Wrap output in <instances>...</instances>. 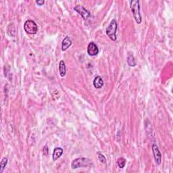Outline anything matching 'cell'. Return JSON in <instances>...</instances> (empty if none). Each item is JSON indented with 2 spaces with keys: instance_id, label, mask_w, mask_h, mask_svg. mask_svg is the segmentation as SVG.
Returning a JSON list of instances; mask_svg holds the SVG:
<instances>
[{
  "instance_id": "cell-1",
  "label": "cell",
  "mask_w": 173,
  "mask_h": 173,
  "mask_svg": "<svg viewBox=\"0 0 173 173\" xmlns=\"http://www.w3.org/2000/svg\"><path fill=\"white\" fill-rule=\"evenodd\" d=\"M130 3H131L130 6H131V12L133 13L135 21L137 24H141L142 22V18L140 13L139 1L138 0H132Z\"/></svg>"
},
{
  "instance_id": "cell-2",
  "label": "cell",
  "mask_w": 173,
  "mask_h": 173,
  "mask_svg": "<svg viewBox=\"0 0 173 173\" xmlns=\"http://www.w3.org/2000/svg\"><path fill=\"white\" fill-rule=\"evenodd\" d=\"M92 164V161L89 158H78L72 161L71 167L72 169H76L80 168V167H86L89 166Z\"/></svg>"
},
{
  "instance_id": "cell-3",
  "label": "cell",
  "mask_w": 173,
  "mask_h": 173,
  "mask_svg": "<svg viewBox=\"0 0 173 173\" xmlns=\"http://www.w3.org/2000/svg\"><path fill=\"white\" fill-rule=\"evenodd\" d=\"M117 22L115 20H112L110 24H109L108 28L106 29V34L109 38L112 41H115L116 40V31H117Z\"/></svg>"
},
{
  "instance_id": "cell-4",
  "label": "cell",
  "mask_w": 173,
  "mask_h": 173,
  "mask_svg": "<svg viewBox=\"0 0 173 173\" xmlns=\"http://www.w3.org/2000/svg\"><path fill=\"white\" fill-rule=\"evenodd\" d=\"M24 29L26 33L30 35H35L38 31L37 24L32 20H28L24 24Z\"/></svg>"
},
{
  "instance_id": "cell-5",
  "label": "cell",
  "mask_w": 173,
  "mask_h": 173,
  "mask_svg": "<svg viewBox=\"0 0 173 173\" xmlns=\"http://www.w3.org/2000/svg\"><path fill=\"white\" fill-rule=\"evenodd\" d=\"M74 10L76 11V12H78V14L81 15L82 18H83L84 20H86L88 18H89L90 16H91V14H90L89 11L86 10L82 5H76V6H75L74 7Z\"/></svg>"
},
{
  "instance_id": "cell-6",
  "label": "cell",
  "mask_w": 173,
  "mask_h": 173,
  "mask_svg": "<svg viewBox=\"0 0 173 173\" xmlns=\"http://www.w3.org/2000/svg\"><path fill=\"white\" fill-rule=\"evenodd\" d=\"M99 53L98 47L95 43L91 42L88 45L87 47V54L90 56H95Z\"/></svg>"
},
{
  "instance_id": "cell-7",
  "label": "cell",
  "mask_w": 173,
  "mask_h": 173,
  "mask_svg": "<svg viewBox=\"0 0 173 173\" xmlns=\"http://www.w3.org/2000/svg\"><path fill=\"white\" fill-rule=\"evenodd\" d=\"M152 152H153V154L154 158H155L156 162L158 164H160L162 162V155L158 148V146L156 144L152 145Z\"/></svg>"
},
{
  "instance_id": "cell-8",
  "label": "cell",
  "mask_w": 173,
  "mask_h": 173,
  "mask_svg": "<svg viewBox=\"0 0 173 173\" xmlns=\"http://www.w3.org/2000/svg\"><path fill=\"white\" fill-rule=\"evenodd\" d=\"M71 45H72V41L70 40L68 37H66L63 39L62 43V50L64 52L69 47L71 46Z\"/></svg>"
},
{
  "instance_id": "cell-9",
  "label": "cell",
  "mask_w": 173,
  "mask_h": 173,
  "mask_svg": "<svg viewBox=\"0 0 173 173\" xmlns=\"http://www.w3.org/2000/svg\"><path fill=\"white\" fill-rule=\"evenodd\" d=\"M93 85L96 89H101L103 85V80L100 76H97L93 80Z\"/></svg>"
},
{
  "instance_id": "cell-10",
  "label": "cell",
  "mask_w": 173,
  "mask_h": 173,
  "mask_svg": "<svg viewBox=\"0 0 173 173\" xmlns=\"http://www.w3.org/2000/svg\"><path fill=\"white\" fill-rule=\"evenodd\" d=\"M63 154V150L61 148H56L54 149L53 152V160H57L58 158H60Z\"/></svg>"
},
{
  "instance_id": "cell-11",
  "label": "cell",
  "mask_w": 173,
  "mask_h": 173,
  "mask_svg": "<svg viewBox=\"0 0 173 173\" xmlns=\"http://www.w3.org/2000/svg\"><path fill=\"white\" fill-rule=\"evenodd\" d=\"M127 63L130 66L134 67L137 65L136 60L132 54H129L127 56Z\"/></svg>"
},
{
  "instance_id": "cell-12",
  "label": "cell",
  "mask_w": 173,
  "mask_h": 173,
  "mask_svg": "<svg viewBox=\"0 0 173 173\" xmlns=\"http://www.w3.org/2000/svg\"><path fill=\"white\" fill-rule=\"evenodd\" d=\"M66 68L64 62L63 60H61L59 64V72L60 76L62 77H64L66 75Z\"/></svg>"
},
{
  "instance_id": "cell-13",
  "label": "cell",
  "mask_w": 173,
  "mask_h": 173,
  "mask_svg": "<svg viewBox=\"0 0 173 173\" xmlns=\"http://www.w3.org/2000/svg\"><path fill=\"white\" fill-rule=\"evenodd\" d=\"M7 34H8L9 36L10 37H14L15 34H16V29H15V27L14 26V24H10L7 27Z\"/></svg>"
},
{
  "instance_id": "cell-14",
  "label": "cell",
  "mask_w": 173,
  "mask_h": 173,
  "mask_svg": "<svg viewBox=\"0 0 173 173\" xmlns=\"http://www.w3.org/2000/svg\"><path fill=\"white\" fill-rule=\"evenodd\" d=\"M7 164V158H3L1 160V163H0V173H2L4 170V169L6 166Z\"/></svg>"
},
{
  "instance_id": "cell-15",
  "label": "cell",
  "mask_w": 173,
  "mask_h": 173,
  "mask_svg": "<svg viewBox=\"0 0 173 173\" xmlns=\"http://www.w3.org/2000/svg\"><path fill=\"white\" fill-rule=\"evenodd\" d=\"M117 164L120 168H123L126 164V160L123 158H120L117 160Z\"/></svg>"
},
{
  "instance_id": "cell-16",
  "label": "cell",
  "mask_w": 173,
  "mask_h": 173,
  "mask_svg": "<svg viewBox=\"0 0 173 173\" xmlns=\"http://www.w3.org/2000/svg\"><path fill=\"white\" fill-rule=\"evenodd\" d=\"M99 160H100L101 162H102V163H106V158H105L104 156H103L102 154H99Z\"/></svg>"
},
{
  "instance_id": "cell-17",
  "label": "cell",
  "mask_w": 173,
  "mask_h": 173,
  "mask_svg": "<svg viewBox=\"0 0 173 173\" xmlns=\"http://www.w3.org/2000/svg\"><path fill=\"white\" fill-rule=\"evenodd\" d=\"M43 154L44 155H47L48 153V148L47 146H45L44 148H43Z\"/></svg>"
},
{
  "instance_id": "cell-18",
  "label": "cell",
  "mask_w": 173,
  "mask_h": 173,
  "mask_svg": "<svg viewBox=\"0 0 173 173\" xmlns=\"http://www.w3.org/2000/svg\"><path fill=\"white\" fill-rule=\"evenodd\" d=\"M45 1L43 0H39V1H36V3L38 4L39 5H43L44 4Z\"/></svg>"
}]
</instances>
